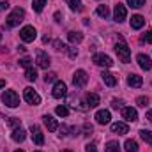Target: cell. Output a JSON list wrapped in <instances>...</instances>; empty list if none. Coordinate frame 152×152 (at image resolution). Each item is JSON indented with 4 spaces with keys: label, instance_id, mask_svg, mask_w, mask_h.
Listing matches in <instances>:
<instances>
[{
    "label": "cell",
    "instance_id": "38",
    "mask_svg": "<svg viewBox=\"0 0 152 152\" xmlns=\"http://www.w3.org/2000/svg\"><path fill=\"white\" fill-rule=\"evenodd\" d=\"M122 104H124L122 101H113V108H117V110H118V108H122Z\"/></svg>",
    "mask_w": 152,
    "mask_h": 152
},
{
    "label": "cell",
    "instance_id": "8",
    "mask_svg": "<svg viewBox=\"0 0 152 152\" xmlns=\"http://www.w3.org/2000/svg\"><path fill=\"white\" fill-rule=\"evenodd\" d=\"M67 96V87H66V83L64 81H55V85H53V97L55 99H62V97H66Z\"/></svg>",
    "mask_w": 152,
    "mask_h": 152
},
{
    "label": "cell",
    "instance_id": "21",
    "mask_svg": "<svg viewBox=\"0 0 152 152\" xmlns=\"http://www.w3.org/2000/svg\"><path fill=\"white\" fill-rule=\"evenodd\" d=\"M11 136H12V140H14V142H23L27 134H25V131H23L21 127H16V129L12 131V134H11Z\"/></svg>",
    "mask_w": 152,
    "mask_h": 152
},
{
    "label": "cell",
    "instance_id": "17",
    "mask_svg": "<svg viewBox=\"0 0 152 152\" xmlns=\"http://www.w3.org/2000/svg\"><path fill=\"white\" fill-rule=\"evenodd\" d=\"M112 133L126 134V133H129V127H127V124H124V122H113V124H112Z\"/></svg>",
    "mask_w": 152,
    "mask_h": 152
},
{
    "label": "cell",
    "instance_id": "28",
    "mask_svg": "<svg viewBox=\"0 0 152 152\" xmlns=\"http://www.w3.org/2000/svg\"><path fill=\"white\" fill-rule=\"evenodd\" d=\"M66 4H67L73 11H80V9H81V0H66Z\"/></svg>",
    "mask_w": 152,
    "mask_h": 152
},
{
    "label": "cell",
    "instance_id": "32",
    "mask_svg": "<svg viewBox=\"0 0 152 152\" xmlns=\"http://www.w3.org/2000/svg\"><path fill=\"white\" fill-rule=\"evenodd\" d=\"M30 64H32V58L30 57H23V58H20V66H23V67H30Z\"/></svg>",
    "mask_w": 152,
    "mask_h": 152
},
{
    "label": "cell",
    "instance_id": "19",
    "mask_svg": "<svg viewBox=\"0 0 152 152\" xmlns=\"http://www.w3.org/2000/svg\"><path fill=\"white\" fill-rule=\"evenodd\" d=\"M87 106H88V108L99 106V96H97L96 92H88V94H87Z\"/></svg>",
    "mask_w": 152,
    "mask_h": 152
},
{
    "label": "cell",
    "instance_id": "20",
    "mask_svg": "<svg viewBox=\"0 0 152 152\" xmlns=\"http://www.w3.org/2000/svg\"><path fill=\"white\" fill-rule=\"evenodd\" d=\"M101 78H103V81H104L108 87H115V85H117V78H115L112 73H108V71H103Z\"/></svg>",
    "mask_w": 152,
    "mask_h": 152
},
{
    "label": "cell",
    "instance_id": "26",
    "mask_svg": "<svg viewBox=\"0 0 152 152\" xmlns=\"http://www.w3.org/2000/svg\"><path fill=\"white\" fill-rule=\"evenodd\" d=\"M104 152H120V147L117 142H108L106 147H104Z\"/></svg>",
    "mask_w": 152,
    "mask_h": 152
},
{
    "label": "cell",
    "instance_id": "2",
    "mask_svg": "<svg viewBox=\"0 0 152 152\" xmlns=\"http://www.w3.org/2000/svg\"><path fill=\"white\" fill-rule=\"evenodd\" d=\"M115 53L118 55V58H120L124 64H127V62L131 60V50H129V46H127L126 42H117V44H115Z\"/></svg>",
    "mask_w": 152,
    "mask_h": 152
},
{
    "label": "cell",
    "instance_id": "35",
    "mask_svg": "<svg viewBox=\"0 0 152 152\" xmlns=\"http://www.w3.org/2000/svg\"><path fill=\"white\" fill-rule=\"evenodd\" d=\"M85 151H87V152H97V149H96V143H88Z\"/></svg>",
    "mask_w": 152,
    "mask_h": 152
},
{
    "label": "cell",
    "instance_id": "14",
    "mask_svg": "<svg viewBox=\"0 0 152 152\" xmlns=\"http://www.w3.org/2000/svg\"><path fill=\"white\" fill-rule=\"evenodd\" d=\"M127 85H129V87H134V88H140V87L143 85V80H142L140 75L131 73V75L127 76Z\"/></svg>",
    "mask_w": 152,
    "mask_h": 152
},
{
    "label": "cell",
    "instance_id": "11",
    "mask_svg": "<svg viewBox=\"0 0 152 152\" xmlns=\"http://www.w3.org/2000/svg\"><path fill=\"white\" fill-rule=\"evenodd\" d=\"M36 62H37V66L41 69H48V67H50V57H48L44 51H37Z\"/></svg>",
    "mask_w": 152,
    "mask_h": 152
},
{
    "label": "cell",
    "instance_id": "5",
    "mask_svg": "<svg viewBox=\"0 0 152 152\" xmlns=\"http://www.w3.org/2000/svg\"><path fill=\"white\" fill-rule=\"evenodd\" d=\"M23 96H25V101L28 103V104H34V106H37L39 103H41V97H39V94L32 88V87H27L25 90H23Z\"/></svg>",
    "mask_w": 152,
    "mask_h": 152
},
{
    "label": "cell",
    "instance_id": "15",
    "mask_svg": "<svg viewBox=\"0 0 152 152\" xmlns=\"http://www.w3.org/2000/svg\"><path fill=\"white\" fill-rule=\"evenodd\" d=\"M122 117H124L127 122H134V120L138 118V113H136V110H134V108L127 106V108H122Z\"/></svg>",
    "mask_w": 152,
    "mask_h": 152
},
{
    "label": "cell",
    "instance_id": "42",
    "mask_svg": "<svg viewBox=\"0 0 152 152\" xmlns=\"http://www.w3.org/2000/svg\"><path fill=\"white\" fill-rule=\"evenodd\" d=\"M4 85H5V81H4V80H0V88H2Z\"/></svg>",
    "mask_w": 152,
    "mask_h": 152
},
{
    "label": "cell",
    "instance_id": "1",
    "mask_svg": "<svg viewBox=\"0 0 152 152\" xmlns=\"http://www.w3.org/2000/svg\"><path fill=\"white\" fill-rule=\"evenodd\" d=\"M25 18V11L23 9H20V7H16L9 16H7V20H5V25L9 27V28H12V27H18L20 25V21Z\"/></svg>",
    "mask_w": 152,
    "mask_h": 152
},
{
    "label": "cell",
    "instance_id": "29",
    "mask_svg": "<svg viewBox=\"0 0 152 152\" xmlns=\"http://www.w3.org/2000/svg\"><path fill=\"white\" fill-rule=\"evenodd\" d=\"M97 14H99L101 18H108L110 11H108V7H106V5H99V7H97Z\"/></svg>",
    "mask_w": 152,
    "mask_h": 152
},
{
    "label": "cell",
    "instance_id": "33",
    "mask_svg": "<svg viewBox=\"0 0 152 152\" xmlns=\"http://www.w3.org/2000/svg\"><path fill=\"white\" fill-rule=\"evenodd\" d=\"M136 104H138V106H147V104H149V99H147V97H138V99H136Z\"/></svg>",
    "mask_w": 152,
    "mask_h": 152
},
{
    "label": "cell",
    "instance_id": "44",
    "mask_svg": "<svg viewBox=\"0 0 152 152\" xmlns=\"http://www.w3.org/2000/svg\"><path fill=\"white\" fill-rule=\"evenodd\" d=\"M62 152H71V151H62Z\"/></svg>",
    "mask_w": 152,
    "mask_h": 152
},
{
    "label": "cell",
    "instance_id": "41",
    "mask_svg": "<svg viewBox=\"0 0 152 152\" xmlns=\"http://www.w3.org/2000/svg\"><path fill=\"white\" fill-rule=\"evenodd\" d=\"M147 118L152 122V110H149V112H147Z\"/></svg>",
    "mask_w": 152,
    "mask_h": 152
},
{
    "label": "cell",
    "instance_id": "45",
    "mask_svg": "<svg viewBox=\"0 0 152 152\" xmlns=\"http://www.w3.org/2000/svg\"><path fill=\"white\" fill-rule=\"evenodd\" d=\"M0 39H2V36H0Z\"/></svg>",
    "mask_w": 152,
    "mask_h": 152
},
{
    "label": "cell",
    "instance_id": "7",
    "mask_svg": "<svg viewBox=\"0 0 152 152\" xmlns=\"http://www.w3.org/2000/svg\"><path fill=\"white\" fill-rule=\"evenodd\" d=\"M87 81H88V75L83 71V69H78L73 76V83H75V87H85L87 85Z\"/></svg>",
    "mask_w": 152,
    "mask_h": 152
},
{
    "label": "cell",
    "instance_id": "10",
    "mask_svg": "<svg viewBox=\"0 0 152 152\" xmlns=\"http://www.w3.org/2000/svg\"><path fill=\"white\" fill-rule=\"evenodd\" d=\"M30 133H32V140H34L36 145H42L44 143V134H42V131L39 129L37 126H32L30 127Z\"/></svg>",
    "mask_w": 152,
    "mask_h": 152
},
{
    "label": "cell",
    "instance_id": "40",
    "mask_svg": "<svg viewBox=\"0 0 152 152\" xmlns=\"http://www.w3.org/2000/svg\"><path fill=\"white\" fill-rule=\"evenodd\" d=\"M7 7H9V4H7V2H0V11H5Z\"/></svg>",
    "mask_w": 152,
    "mask_h": 152
},
{
    "label": "cell",
    "instance_id": "3",
    "mask_svg": "<svg viewBox=\"0 0 152 152\" xmlns=\"http://www.w3.org/2000/svg\"><path fill=\"white\" fill-rule=\"evenodd\" d=\"M2 101H4V104H7L9 108H16V106L20 104V97H18V94H16L14 90H5L4 96H2Z\"/></svg>",
    "mask_w": 152,
    "mask_h": 152
},
{
    "label": "cell",
    "instance_id": "34",
    "mask_svg": "<svg viewBox=\"0 0 152 152\" xmlns=\"http://www.w3.org/2000/svg\"><path fill=\"white\" fill-rule=\"evenodd\" d=\"M57 80V75L55 73H46V76H44V81L48 83V81H55Z\"/></svg>",
    "mask_w": 152,
    "mask_h": 152
},
{
    "label": "cell",
    "instance_id": "25",
    "mask_svg": "<svg viewBox=\"0 0 152 152\" xmlns=\"http://www.w3.org/2000/svg\"><path fill=\"white\" fill-rule=\"evenodd\" d=\"M140 136L143 138V142H147L149 145L152 147V131H147V129H142L140 131Z\"/></svg>",
    "mask_w": 152,
    "mask_h": 152
},
{
    "label": "cell",
    "instance_id": "43",
    "mask_svg": "<svg viewBox=\"0 0 152 152\" xmlns=\"http://www.w3.org/2000/svg\"><path fill=\"white\" fill-rule=\"evenodd\" d=\"M14 152H25V151H14Z\"/></svg>",
    "mask_w": 152,
    "mask_h": 152
},
{
    "label": "cell",
    "instance_id": "37",
    "mask_svg": "<svg viewBox=\"0 0 152 152\" xmlns=\"http://www.w3.org/2000/svg\"><path fill=\"white\" fill-rule=\"evenodd\" d=\"M143 39H145L147 42H151V44H152V30H149V32L145 34V37H143Z\"/></svg>",
    "mask_w": 152,
    "mask_h": 152
},
{
    "label": "cell",
    "instance_id": "31",
    "mask_svg": "<svg viewBox=\"0 0 152 152\" xmlns=\"http://www.w3.org/2000/svg\"><path fill=\"white\" fill-rule=\"evenodd\" d=\"M127 4H129L131 7H134V9H138V7H142V5H145V0H127Z\"/></svg>",
    "mask_w": 152,
    "mask_h": 152
},
{
    "label": "cell",
    "instance_id": "27",
    "mask_svg": "<svg viewBox=\"0 0 152 152\" xmlns=\"http://www.w3.org/2000/svg\"><path fill=\"white\" fill-rule=\"evenodd\" d=\"M25 78H27L28 81H36V78H37V73H36V69H34V67H28V69L25 71Z\"/></svg>",
    "mask_w": 152,
    "mask_h": 152
},
{
    "label": "cell",
    "instance_id": "18",
    "mask_svg": "<svg viewBox=\"0 0 152 152\" xmlns=\"http://www.w3.org/2000/svg\"><path fill=\"white\" fill-rule=\"evenodd\" d=\"M143 25H145V18H143V16H140V14H134V16L131 18V28H134V30H140Z\"/></svg>",
    "mask_w": 152,
    "mask_h": 152
},
{
    "label": "cell",
    "instance_id": "4",
    "mask_svg": "<svg viewBox=\"0 0 152 152\" xmlns=\"http://www.w3.org/2000/svg\"><path fill=\"white\" fill-rule=\"evenodd\" d=\"M92 62H94L96 66H101V67H112V66H113V60H112L108 55H104V53H96V55L92 57Z\"/></svg>",
    "mask_w": 152,
    "mask_h": 152
},
{
    "label": "cell",
    "instance_id": "6",
    "mask_svg": "<svg viewBox=\"0 0 152 152\" xmlns=\"http://www.w3.org/2000/svg\"><path fill=\"white\" fill-rule=\"evenodd\" d=\"M20 37H21V41H25V42H32L34 39L37 37V32H36V28L34 27H23L21 28V32H20Z\"/></svg>",
    "mask_w": 152,
    "mask_h": 152
},
{
    "label": "cell",
    "instance_id": "24",
    "mask_svg": "<svg viewBox=\"0 0 152 152\" xmlns=\"http://www.w3.org/2000/svg\"><path fill=\"white\" fill-rule=\"evenodd\" d=\"M46 2H48V0H32V7H34V11H36V12H41V11L44 9Z\"/></svg>",
    "mask_w": 152,
    "mask_h": 152
},
{
    "label": "cell",
    "instance_id": "9",
    "mask_svg": "<svg viewBox=\"0 0 152 152\" xmlns=\"http://www.w3.org/2000/svg\"><path fill=\"white\" fill-rule=\"evenodd\" d=\"M126 16H127L126 5H122V4H117V5H115V9H113V18H115V21L122 23V21L126 20Z\"/></svg>",
    "mask_w": 152,
    "mask_h": 152
},
{
    "label": "cell",
    "instance_id": "13",
    "mask_svg": "<svg viewBox=\"0 0 152 152\" xmlns=\"http://www.w3.org/2000/svg\"><path fill=\"white\" fill-rule=\"evenodd\" d=\"M110 118H112V115H110L108 110H99V112L96 113V122H97V124H101V126L108 124V122H110Z\"/></svg>",
    "mask_w": 152,
    "mask_h": 152
},
{
    "label": "cell",
    "instance_id": "23",
    "mask_svg": "<svg viewBox=\"0 0 152 152\" xmlns=\"http://www.w3.org/2000/svg\"><path fill=\"white\" fill-rule=\"evenodd\" d=\"M124 147H126V152H138V143L134 140H127Z\"/></svg>",
    "mask_w": 152,
    "mask_h": 152
},
{
    "label": "cell",
    "instance_id": "12",
    "mask_svg": "<svg viewBox=\"0 0 152 152\" xmlns=\"http://www.w3.org/2000/svg\"><path fill=\"white\" fill-rule=\"evenodd\" d=\"M136 62H138V66H140V67H142L143 71H149V69L152 67L149 55H143V53H140V55L136 57Z\"/></svg>",
    "mask_w": 152,
    "mask_h": 152
},
{
    "label": "cell",
    "instance_id": "22",
    "mask_svg": "<svg viewBox=\"0 0 152 152\" xmlns=\"http://www.w3.org/2000/svg\"><path fill=\"white\" fill-rule=\"evenodd\" d=\"M67 39H69V42L78 44V42L83 41V34H80V32H69V34H67Z\"/></svg>",
    "mask_w": 152,
    "mask_h": 152
},
{
    "label": "cell",
    "instance_id": "16",
    "mask_svg": "<svg viewBox=\"0 0 152 152\" xmlns=\"http://www.w3.org/2000/svg\"><path fill=\"white\" fill-rule=\"evenodd\" d=\"M42 120H44V126L48 127V131H51V133H53V131H57V129H58V124H57V120H55L51 115H44V117H42Z\"/></svg>",
    "mask_w": 152,
    "mask_h": 152
},
{
    "label": "cell",
    "instance_id": "39",
    "mask_svg": "<svg viewBox=\"0 0 152 152\" xmlns=\"http://www.w3.org/2000/svg\"><path fill=\"white\" fill-rule=\"evenodd\" d=\"M9 124H11V126H20V120H18V118H11Z\"/></svg>",
    "mask_w": 152,
    "mask_h": 152
},
{
    "label": "cell",
    "instance_id": "30",
    "mask_svg": "<svg viewBox=\"0 0 152 152\" xmlns=\"http://www.w3.org/2000/svg\"><path fill=\"white\" fill-rule=\"evenodd\" d=\"M55 112H57L58 117H67V115H69V110H67L64 104H62V106H57V110H55Z\"/></svg>",
    "mask_w": 152,
    "mask_h": 152
},
{
    "label": "cell",
    "instance_id": "36",
    "mask_svg": "<svg viewBox=\"0 0 152 152\" xmlns=\"http://www.w3.org/2000/svg\"><path fill=\"white\" fill-rule=\"evenodd\" d=\"M83 131H85V134H90V133H92V126H90V124H85V126H83Z\"/></svg>",
    "mask_w": 152,
    "mask_h": 152
}]
</instances>
